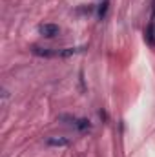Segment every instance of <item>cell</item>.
<instances>
[{"label": "cell", "mask_w": 155, "mask_h": 157, "mask_svg": "<svg viewBox=\"0 0 155 157\" xmlns=\"http://www.w3.org/2000/svg\"><path fill=\"white\" fill-rule=\"evenodd\" d=\"M77 130L84 132V130H89V121L88 119H75V124H73Z\"/></svg>", "instance_id": "cell-4"}, {"label": "cell", "mask_w": 155, "mask_h": 157, "mask_svg": "<svg viewBox=\"0 0 155 157\" xmlns=\"http://www.w3.org/2000/svg\"><path fill=\"white\" fill-rule=\"evenodd\" d=\"M148 39H150V42H152V44L155 42V39H153V24L148 28Z\"/></svg>", "instance_id": "cell-7"}, {"label": "cell", "mask_w": 155, "mask_h": 157, "mask_svg": "<svg viewBox=\"0 0 155 157\" xmlns=\"http://www.w3.org/2000/svg\"><path fill=\"white\" fill-rule=\"evenodd\" d=\"M31 51L39 57H59V51H53V49H47V48H33Z\"/></svg>", "instance_id": "cell-3"}, {"label": "cell", "mask_w": 155, "mask_h": 157, "mask_svg": "<svg viewBox=\"0 0 155 157\" xmlns=\"http://www.w3.org/2000/svg\"><path fill=\"white\" fill-rule=\"evenodd\" d=\"M46 143H47V146H59V148H64V146L70 144V139H66V137H49Z\"/></svg>", "instance_id": "cell-2"}, {"label": "cell", "mask_w": 155, "mask_h": 157, "mask_svg": "<svg viewBox=\"0 0 155 157\" xmlns=\"http://www.w3.org/2000/svg\"><path fill=\"white\" fill-rule=\"evenodd\" d=\"M78 51H82L80 48H66L62 51H59V57H71V55H77Z\"/></svg>", "instance_id": "cell-5"}, {"label": "cell", "mask_w": 155, "mask_h": 157, "mask_svg": "<svg viewBox=\"0 0 155 157\" xmlns=\"http://www.w3.org/2000/svg\"><path fill=\"white\" fill-rule=\"evenodd\" d=\"M59 26L57 24H42L40 26V33L46 37V39H53V37H57L59 35Z\"/></svg>", "instance_id": "cell-1"}, {"label": "cell", "mask_w": 155, "mask_h": 157, "mask_svg": "<svg viewBox=\"0 0 155 157\" xmlns=\"http://www.w3.org/2000/svg\"><path fill=\"white\" fill-rule=\"evenodd\" d=\"M106 11H108V0H104V2L100 4V7H99V17L102 18V17L106 15Z\"/></svg>", "instance_id": "cell-6"}]
</instances>
